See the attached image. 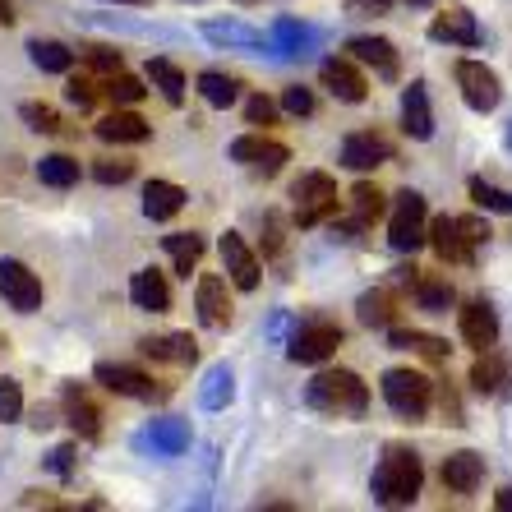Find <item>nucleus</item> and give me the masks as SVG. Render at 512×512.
I'll use <instances>...</instances> for the list:
<instances>
[{
    "label": "nucleus",
    "mask_w": 512,
    "mask_h": 512,
    "mask_svg": "<svg viewBox=\"0 0 512 512\" xmlns=\"http://www.w3.org/2000/svg\"><path fill=\"white\" fill-rule=\"evenodd\" d=\"M420 485H425V466H420L416 448H402V443H393V448L379 457L374 480H370L374 503H383V508H406V503H416Z\"/></svg>",
    "instance_id": "f257e3e1"
},
{
    "label": "nucleus",
    "mask_w": 512,
    "mask_h": 512,
    "mask_svg": "<svg viewBox=\"0 0 512 512\" xmlns=\"http://www.w3.org/2000/svg\"><path fill=\"white\" fill-rule=\"evenodd\" d=\"M305 402L323 416H365L370 406V388L360 383V374L351 370H319L310 383H305Z\"/></svg>",
    "instance_id": "f03ea898"
},
{
    "label": "nucleus",
    "mask_w": 512,
    "mask_h": 512,
    "mask_svg": "<svg viewBox=\"0 0 512 512\" xmlns=\"http://www.w3.org/2000/svg\"><path fill=\"white\" fill-rule=\"evenodd\" d=\"M383 402L402 420H425L429 402H434V379L420 370H388L383 374Z\"/></svg>",
    "instance_id": "7ed1b4c3"
},
{
    "label": "nucleus",
    "mask_w": 512,
    "mask_h": 512,
    "mask_svg": "<svg viewBox=\"0 0 512 512\" xmlns=\"http://www.w3.org/2000/svg\"><path fill=\"white\" fill-rule=\"evenodd\" d=\"M291 199H296V222L300 227H319L323 217L337 213V180L328 171H305V176L291 185Z\"/></svg>",
    "instance_id": "20e7f679"
},
{
    "label": "nucleus",
    "mask_w": 512,
    "mask_h": 512,
    "mask_svg": "<svg viewBox=\"0 0 512 512\" xmlns=\"http://www.w3.org/2000/svg\"><path fill=\"white\" fill-rule=\"evenodd\" d=\"M425 227H429V208L416 190H402L393 199V217H388V240H393V250L411 254L425 245Z\"/></svg>",
    "instance_id": "39448f33"
},
{
    "label": "nucleus",
    "mask_w": 512,
    "mask_h": 512,
    "mask_svg": "<svg viewBox=\"0 0 512 512\" xmlns=\"http://www.w3.org/2000/svg\"><path fill=\"white\" fill-rule=\"evenodd\" d=\"M337 346H342V328H337V323H328V319H314V323H300L296 333H291L286 356L296 360V365H323Z\"/></svg>",
    "instance_id": "423d86ee"
},
{
    "label": "nucleus",
    "mask_w": 512,
    "mask_h": 512,
    "mask_svg": "<svg viewBox=\"0 0 512 512\" xmlns=\"http://www.w3.org/2000/svg\"><path fill=\"white\" fill-rule=\"evenodd\" d=\"M457 88H462V102L471 111H494L503 102V84H499V74L489 70V65H480V60H457Z\"/></svg>",
    "instance_id": "0eeeda50"
},
{
    "label": "nucleus",
    "mask_w": 512,
    "mask_h": 512,
    "mask_svg": "<svg viewBox=\"0 0 512 512\" xmlns=\"http://www.w3.org/2000/svg\"><path fill=\"white\" fill-rule=\"evenodd\" d=\"M0 296L10 300L19 314L42 310V277L19 259H0Z\"/></svg>",
    "instance_id": "6e6552de"
},
{
    "label": "nucleus",
    "mask_w": 512,
    "mask_h": 512,
    "mask_svg": "<svg viewBox=\"0 0 512 512\" xmlns=\"http://www.w3.org/2000/svg\"><path fill=\"white\" fill-rule=\"evenodd\" d=\"M231 157H236L240 167L259 171V176H277V171L291 162V153H286V143L277 139H263V134H240L236 143H231Z\"/></svg>",
    "instance_id": "1a4fd4ad"
},
{
    "label": "nucleus",
    "mask_w": 512,
    "mask_h": 512,
    "mask_svg": "<svg viewBox=\"0 0 512 512\" xmlns=\"http://www.w3.org/2000/svg\"><path fill=\"white\" fill-rule=\"evenodd\" d=\"M93 374H97V383H102L107 393H116V397H139V402L167 397V388H153V379H148L143 370H134V365H116V360H102Z\"/></svg>",
    "instance_id": "9d476101"
},
{
    "label": "nucleus",
    "mask_w": 512,
    "mask_h": 512,
    "mask_svg": "<svg viewBox=\"0 0 512 512\" xmlns=\"http://www.w3.org/2000/svg\"><path fill=\"white\" fill-rule=\"evenodd\" d=\"M319 79H323V88H328L337 102H351V107H360V102L370 97V84H365V74H360L346 56L323 60V65H319Z\"/></svg>",
    "instance_id": "9b49d317"
},
{
    "label": "nucleus",
    "mask_w": 512,
    "mask_h": 512,
    "mask_svg": "<svg viewBox=\"0 0 512 512\" xmlns=\"http://www.w3.org/2000/svg\"><path fill=\"white\" fill-rule=\"evenodd\" d=\"M388 157H393V143L374 130H356L342 139V167H351V171H374Z\"/></svg>",
    "instance_id": "f8f14e48"
},
{
    "label": "nucleus",
    "mask_w": 512,
    "mask_h": 512,
    "mask_svg": "<svg viewBox=\"0 0 512 512\" xmlns=\"http://www.w3.org/2000/svg\"><path fill=\"white\" fill-rule=\"evenodd\" d=\"M194 305H199V319L208 328H227L231 323V291L222 273H203L199 286H194Z\"/></svg>",
    "instance_id": "ddd939ff"
},
{
    "label": "nucleus",
    "mask_w": 512,
    "mask_h": 512,
    "mask_svg": "<svg viewBox=\"0 0 512 512\" xmlns=\"http://www.w3.org/2000/svg\"><path fill=\"white\" fill-rule=\"evenodd\" d=\"M457 323H462V342L471 346V351H494V342H499V314L489 310L485 300H471V305H462V314H457Z\"/></svg>",
    "instance_id": "4468645a"
},
{
    "label": "nucleus",
    "mask_w": 512,
    "mask_h": 512,
    "mask_svg": "<svg viewBox=\"0 0 512 512\" xmlns=\"http://www.w3.org/2000/svg\"><path fill=\"white\" fill-rule=\"evenodd\" d=\"M222 268H227V282L240 286V291H254V286H259V259L250 254V245H245L240 231L222 236Z\"/></svg>",
    "instance_id": "2eb2a0df"
},
{
    "label": "nucleus",
    "mask_w": 512,
    "mask_h": 512,
    "mask_svg": "<svg viewBox=\"0 0 512 512\" xmlns=\"http://www.w3.org/2000/svg\"><path fill=\"white\" fill-rule=\"evenodd\" d=\"M429 37H434V42H448V47H476V42H480L476 14L462 10V5H448V10L434 14V24H429Z\"/></svg>",
    "instance_id": "dca6fc26"
},
{
    "label": "nucleus",
    "mask_w": 512,
    "mask_h": 512,
    "mask_svg": "<svg viewBox=\"0 0 512 512\" xmlns=\"http://www.w3.org/2000/svg\"><path fill=\"white\" fill-rule=\"evenodd\" d=\"M425 240L434 245V254H439L443 263H471V245H466V236H462V227H457V217H434L425 227Z\"/></svg>",
    "instance_id": "f3484780"
},
{
    "label": "nucleus",
    "mask_w": 512,
    "mask_h": 512,
    "mask_svg": "<svg viewBox=\"0 0 512 512\" xmlns=\"http://www.w3.org/2000/svg\"><path fill=\"white\" fill-rule=\"evenodd\" d=\"M93 130H97V139L102 143H148L153 139V125H148L143 116H134L130 107H116L111 116L97 120Z\"/></svg>",
    "instance_id": "a211bd4d"
},
{
    "label": "nucleus",
    "mask_w": 512,
    "mask_h": 512,
    "mask_svg": "<svg viewBox=\"0 0 512 512\" xmlns=\"http://www.w3.org/2000/svg\"><path fill=\"white\" fill-rule=\"evenodd\" d=\"M60 402H65V420L74 425V434H84V439H97V434H102V411H97V402L79 388V383H70V388L60 393Z\"/></svg>",
    "instance_id": "6ab92c4d"
},
{
    "label": "nucleus",
    "mask_w": 512,
    "mask_h": 512,
    "mask_svg": "<svg viewBox=\"0 0 512 512\" xmlns=\"http://www.w3.org/2000/svg\"><path fill=\"white\" fill-rule=\"evenodd\" d=\"M130 300L148 314H167L171 310V286L157 268H143V273L130 277Z\"/></svg>",
    "instance_id": "aec40b11"
},
{
    "label": "nucleus",
    "mask_w": 512,
    "mask_h": 512,
    "mask_svg": "<svg viewBox=\"0 0 512 512\" xmlns=\"http://www.w3.org/2000/svg\"><path fill=\"white\" fill-rule=\"evenodd\" d=\"M480 480H485V457H480V453L443 457V485L453 489V494H476Z\"/></svg>",
    "instance_id": "412c9836"
},
{
    "label": "nucleus",
    "mask_w": 512,
    "mask_h": 512,
    "mask_svg": "<svg viewBox=\"0 0 512 512\" xmlns=\"http://www.w3.org/2000/svg\"><path fill=\"white\" fill-rule=\"evenodd\" d=\"M185 199H190V194L180 190V185H171V180H148V185H143V213L153 217V222H171V217L185 208Z\"/></svg>",
    "instance_id": "4be33fe9"
},
{
    "label": "nucleus",
    "mask_w": 512,
    "mask_h": 512,
    "mask_svg": "<svg viewBox=\"0 0 512 512\" xmlns=\"http://www.w3.org/2000/svg\"><path fill=\"white\" fill-rule=\"evenodd\" d=\"M402 130L411 134V139H429V134H434V111H429L425 84H411L402 93Z\"/></svg>",
    "instance_id": "5701e85b"
},
{
    "label": "nucleus",
    "mask_w": 512,
    "mask_h": 512,
    "mask_svg": "<svg viewBox=\"0 0 512 512\" xmlns=\"http://www.w3.org/2000/svg\"><path fill=\"white\" fill-rule=\"evenodd\" d=\"M346 51H351V60H365V65H374L383 79H397V70H402L388 37H351V42H346Z\"/></svg>",
    "instance_id": "b1692460"
},
{
    "label": "nucleus",
    "mask_w": 512,
    "mask_h": 512,
    "mask_svg": "<svg viewBox=\"0 0 512 512\" xmlns=\"http://www.w3.org/2000/svg\"><path fill=\"white\" fill-rule=\"evenodd\" d=\"M143 356L167 360V365H194L199 360V342L190 333H167V337H148L143 342Z\"/></svg>",
    "instance_id": "393cba45"
},
{
    "label": "nucleus",
    "mask_w": 512,
    "mask_h": 512,
    "mask_svg": "<svg viewBox=\"0 0 512 512\" xmlns=\"http://www.w3.org/2000/svg\"><path fill=\"white\" fill-rule=\"evenodd\" d=\"M203 37L208 42H217V47H263V33L250 24H236V19H208L203 24Z\"/></svg>",
    "instance_id": "a878e982"
},
{
    "label": "nucleus",
    "mask_w": 512,
    "mask_h": 512,
    "mask_svg": "<svg viewBox=\"0 0 512 512\" xmlns=\"http://www.w3.org/2000/svg\"><path fill=\"white\" fill-rule=\"evenodd\" d=\"M148 443H153V453L176 457L190 448V425L176 416H162V420H153V429H148Z\"/></svg>",
    "instance_id": "bb28decb"
},
{
    "label": "nucleus",
    "mask_w": 512,
    "mask_h": 512,
    "mask_svg": "<svg viewBox=\"0 0 512 512\" xmlns=\"http://www.w3.org/2000/svg\"><path fill=\"white\" fill-rule=\"evenodd\" d=\"M356 314H360V323H365V328H393V319H397L393 291H388V286H379V291H365V296L356 300Z\"/></svg>",
    "instance_id": "cd10ccee"
},
{
    "label": "nucleus",
    "mask_w": 512,
    "mask_h": 512,
    "mask_svg": "<svg viewBox=\"0 0 512 512\" xmlns=\"http://www.w3.org/2000/svg\"><path fill=\"white\" fill-rule=\"evenodd\" d=\"M28 56H33L37 70H47V74H70V65H74V51L65 42H51V37H33Z\"/></svg>",
    "instance_id": "c85d7f7f"
},
{
    "label": "nucleus",
    "mask_w": 512,
    "mask_h": 512,
    "mask_svg": "<svg viewBox=\"0 0 512 512\" xmlns=\"http://www.w3.org/2000/svg\"><path fill=\"white\" fill-rule=\"evenodd\" d=\"M231 397H236V379H231V370L227 365H213V370L203 374V388H199L203 411H222Z\"/></svg>",
    "instance_id": "c756f323"
},
{
    "label": "nucleus",
    "mask_w": 512,
    "mask_h": 512,
    "mask_svg": "<svg viewBox=\"0 0 512 512\" xmlns=\"http://www.w3.org/2000/svg\"><path fill=\"white\" fill-rule=\"evenodd\" d=\"M388 342H393L397 351H416V356H425V360H448V342H443V337H429V333H416V328H393Z\"/></svg>",
    "instance_id": "7c9ffc66"
},
{
    "label": "nucleus",
    "mask_w": 512,
    "mask_h": 512,
    "mask_svg": "<svg viewBox=\"0 0 512 512\" xmlns=\"http://www.w3.org/2000/svg\"><path fill=\"white\" fill-rule=\"evenodd\" d=\"M167 254H171V263H176V273L190 277L203 259V236L199 231H176V236H167Z\"/></svg>",
    "instance_id": "2f4dec72"
},
{
    "label": "nucleus",
    "mask_w": 512,
    "mask_h": 512,
    "mask_svg": "<svg viewBox=\"0 0 512 512\" xmlns=\"http://www.w3.org/2000/svg\"><path fill=\"white\" fill-rule=\"evenodd\" d=\"M148 79H153V88L167 97L171 107H180V102H185V74H180V65L153 56V60H148Z\"/></svg>",
    "instance_id": "473e14b6"
},
{
    "label": "nucleus",
    "mask_w": 512,
    "mask_h": 512,
    "mask_svg": "<svg viewBox=\"0 0 512 512\" xmlns=\"http://www.w3.org/2000/svg\"><path fill=\"white\" fill-rule=\"evenodd\" d=\"M503 379H508V365H503L499 356L480 351V360L471 365V388H476L480 397H494V393H503Z\"/></svg>",
    "instance_id": "72a5a7b5"
},
{
    "label": "nucleus",
    "mask_w": 512,
    "mask_h": 512,
    "mask_svg": "<svg viewBox=\"0 0 512 512\" xmlns=\"http://www.w3.org/2000/svg\"><path fill=\"white\" fill-rule=\"evenodd\" d=\"M37 180L51 185V190H70V185H79V162L65 153H51L37 162Z\"/></svg>",
    "instance_id": "f704fd0d"
},
{
    "label": "nucleus",
    "mask_w": 512,
    "mask_h": 512,
    "mask_svg": "<svg viewBox=\"0 0 512 512\" xmlns=\"http://www.w3.org/2000/svg\"><path fill=\"white\" fill-rule=\"evenodd\" d=\"M416 300H420V310H434V314H448V305H453V282L448 277H416Z\"/></svg>",
    "instance_id": "c9c22d12"
},
{
    "label": "nucleus",
    "mask_w": 512,
    "mask_h": 512,
    "mask_svg": "<svg viewBox=\"0 0 512 512\" xmlns=\"http://www.w3.org/2000/svg\"><path fill=\"white\" fill-rule=\"evenodd\" d=\"M351 208H356V222H360V227H370L374 217H383L388 199H383L379 185H370V180H360L356 190H351Z\"/></svg>",
    "instance_id": "e433bc0d"
},
{
    "label": "nucleus",
    "mask_w": 512,
    "mask_h": 512,
    "mask_svg": "<svg viewBox=\"0 0 512 512\" xmlns=\"http://www.w3.org/2000/svg\"><path fill=\"white\" fill-rule=\"evenodd\" d=\"M236 79L231 74H217V70H208V74H199V93H203V102L208 107H231L236 102Z\"/></svg>",
    "instance_id": "4c0bfd02"
},
{
    "label": "nucleus",
    "mask_w": 512,
    "mask_h": 512,
    "mask_svg": "<svg viewBox=\"0 0 512 512\" xmlns=\"http://www.w3.org/2000/svg\"><path fill=\"white\" fill-rule=\"evenodd\" d=\"M102 93L116 102V107H134V102H143V93L148 88L134 79V74H125V70H116V74H107V84H102Z\"/></svg>",
    "instance_id": "58836bf2"
},
{
    "label": "nucleus",
    "mask_w": 512,
    "mask_h": 512,
    "mask_svg": "<svg viewBox=\"0 0 512 512\" xmlns=\"http://www.w3.org/2000/svg\"><path fill=\"white\" fill-rule=\"evenodd\" d=\"M471 199L485 208V213H512V190H499V185H489V180H471Z\"/></svg>",
    "instance_id": "ea45409f"
},
{
    "label": "nucleus",
    "mask_w": 512,
    "mask_h": 512,
    "mask_svg": "<svg viewBox=\"0 0 512 512\" xmlns=\"http://www.w3.org/2000/svg\"><path fill=\"white\" fill-rule=\"evenodd\" d=\"M24 120L37 134H60V111L47 107V102H24Z\"/></svg>",
    "instance_id": "a19ab883"
},
{
    "label": "nucleus",
    "mask_w": 512,
    "mask_h": 512,
    "mask_svg": "<svg viewBox=\"0 0 512 512\" xmlns=\"http://www.w3.org/2000/svg\"><path fill=\"white\" fill-rule=\"evenodd\" d=\"M19 416H24V388L0 374V420L10 425V420H19Z\"/></svg>",
    "instance_id": "79ce46f5"
},
{
    "label": "nucleus",
    "mask_w": 512,
    "mask_h": 512,
    "mask_svg": "<svg viewBox=\"0 0 512 512\" xmlns=\"http://www.w3.org/2000/svg\"><path fill=\"white\" fill-rule=\"evenodd\" d=\"M93 176L102 180V185H125V180L134 176V162L130 157H102V162L93 167Z\"/></svg>",
    "instance_id": "37998d69"
},
{
    "label": "nucleus",
    "mask_w": 512,
    "mask_h": 512,
    "mask_svg": "<svg viewBox=\"0 0 512 512\" xmlns=\"http://www.w3.org/2000/svg\"><path fill=\"white\" fill-rule=\"evenodd\" d=\"M65 102H70L74 111H88L97 102V84L88 79V74H74L70 84H65Z\"/></svg>",
    "instance_id": "c03bdc74"
},
{
    "label": "nucleus",
    "mask_w": 512,
    "mask_h": 512,
    "mask_svg": "<svg viewBox=\"0 0 512 512\" xmlns=\"http://www.w3.org/2000/svg\"><path fill=\"white\" fill-rule=\"evenodd\" d=\"M282 111H286V116H314V93H310V88H286V93H282Z\"/></svg>",
    "instance_id": "a18cd8bd"
},
{
    "label": "nucleus",
    "mask_w": 512,
    "mask_h": 512,
    "mask_svg": "<svg viewBox=\"0 0 512 512\" xmlns=\"http://www.w3.org/2000/svg\"><path fill=\"white\" fill-rule=\"evenodd\" d=\"M245 120H250V125H273V120H277V102H273V97H263V93H254L250 102H245Z\"/></svg>",
    "instance_id": "49530a36"
},
{
    "label": "nucleus",
    "mask_w": 512,
    "mask_h": 512,
    "mask_svg": "<svg viewBox=\"0 0 512 512\" xmlns=\"http://www.w3.org/2000/svg\"><path fill=\"white\" fill-rule=\"evenodd\" d=\"M84 60L93 65L97 74H116L120 70V51H111V47H88Z\"/></svg>",
    "instance_id": "de8ad7c7"
},
{
    "label": "nucleus",
    "mask_w": 512,
    "mask_h": 512,
    "mask_svg": "<svg viewBox=\"0 0 512 512\" xmlns=\"http://www.w3.org/2000/svg\"><path fill=\"white\" fill-rule=\"evenodd\" d=\"M457 227H462V236H466V245H471V250H476V245H485V240L494 236L485 217H457Z\"/></svg>",
    "instance_id": "09e8293b"
},
{
    "label": "nucleus",
    "mask_w": 512,
    "mask_h": 512,
    "mask_svg": "<svg viewBox=\"0 0 512 512\" xmlns=\"http://www.w3.org/2000/svg\"><path fill=\"white\" fill-rule=\"evenodd\" d=\"M273 33H277V42H286V47H300V42H310V37H314L310 28L296 24V19H277Z\"/></svg>",
    "instance_id": "8fccbe9b"
},
{
    "label": "nucleus",
    "mask_w": 512,
    "mask_h": 512,
    "mask_svg": "<svg viewBox=\"0 0 512 512\" xmlns=\"http://www.w3.org/2000/svg\"><path fill=\"white\" fill-rule=\"evenodd\" d=\"M74 443H60V448H51V457H47V471H56V476H74Z\"/></svg>",
    "instance_id": "3c124183"
},
{
    "label": "nucleus",
    "mask_w": 512,
    "mask_h": 512,
    "mask_svg": "<svg viewBox=\"0 0 512 512\" xmlns=\"http://www.w3.org/2000/svg\"><path fill=\"white\" fill-rule=\"evenodd\" d=\"M263 227H268V236H263V254H282V245H286V236H282V217L268 213V217H263Z\"/></svg>",
    "instance_id": "603ef678"
},
{
    "label": "nucleus",
    "mask_w": 512,
    "mask_h": 512,
    "mask_svg": "<svg viewBox=\"0 0 512 512\" xmlns=\"http://www.w3.org/2000/svg\"><path fill=\"white\" fill-rule=\"evenodd\" d=\"M393 0H351V14H383Z\"/></svg>",
    "instance_id": "864d4df0"
},
{
    "label": "nucleus",
    "mask_w": 512,
    "mask_h": 512,
    "mask_svg": "<svg viewBox=\"0 0 512 512\" xmlns=\"http://www.w3.org/2000/svg\"><path fill=\"white\" fill-rule=\"evenodd\" d=\"M494 508H499V512H512V489H499V494H494Z\"/></svg>",
    "instance_id": "5fc2aeb1"
},
{
    "label": "nucleus",
    "mask_w": 512,
    "mask_h": 512,
    "mask_svg": "<svg viewBox=\"0 0 512 512\" xmlns=\"http://www.w3.org/2000/svg\"><path fill=\"white\" fill-rule=\"evenodd\" d=\"M0 24H5V28L14 24V5H10V0H0Z\"/></svg>",
    "instance_id": "6e6d98bb"
},
{
    "label": "nucleus",
    "mask_w": 512,
    "mask_h": 512,
    "mask_svg": "<svg viewBox=\"0 0 512 512\" xmlns=\"http://www.w3.org/2000/svg\"><path fill=\"white\" fill-rule=\"evenodd\" d=\"M116 5H153V0H116Z\"/></svg>",
    "instance_id": "4d7b16f0"
},
{
    "label": "nucleus",
    "mask_w": 512,
    "mask_h": 512,
    "mask_svg": "<svg viewBox=\"0 0 512 512\" xmlns=\"http://www.w3.org/2000/svg\"><path fill=\"white\" fill-rule=\"evenodd\" d=\"M236 5H254V0H236Z\"/></svg>",
    "instance_id": "13d9d810"
},
{
    "label": "nucleus",
    "mask_w": 512,
    "mask_h": 512,
    "mask_svg": "<svg viewBox=\"0 0 512 512\" xmlns=\"http://www.w3.org/2000/svg\"><path fill=\"white\" fill-rule=\"evenodd\" d=\"M411 5H425V0H411Z\"/></svg>",
    "instance_id": "bf43d9fd"
},
{
    "label": "nucleus",
    "mask_w": 512,
    "mask_h": 512,
    "mask_svg": "<svg viewBox=\"0 0 512 512\" xmlns=\"http://www.w3.org/2000/svg\"><path fill=\"white\" fill-rule=\"evenodd\" d=\"M508 143H512V134H508Z\"/></svg>",
    "instance_id": "052dcab7"
}]
</instances>
